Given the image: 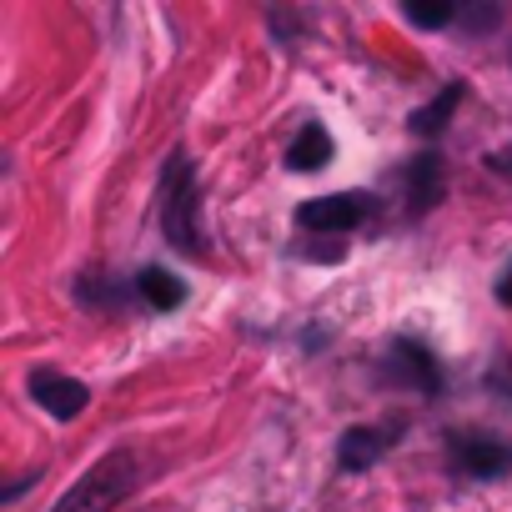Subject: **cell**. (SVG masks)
<instances>
[{
  "mask_svg": "<svg viewBox=\"0 0 512 512\" xmlns=\"http://www.w3.org/2000/svg\"><path fill=\"white\" fill-rule=\"evenodd\" d=\"M332 136L322 131V121H307L297 136H292V146H287V166L292 171H322L327 161H332Z\"/></svg>",
  "mask_w": 512,
  "mask_h": 512,
  "instance_id": "9c48e42d",
  "label": "cell"
},
{
  "mask_svg": "<svg viewBox=\"0 0 512 512\" xmlns=\"http://www.w3.org/2000/svg\"><path fill=\"white\" fill-rule=\"evenodd\" d=\"M447 462L467 482H492V477L512 472V447L487 437V432H452L447 437Z\"/></svg>",
  "mask_w": 512,
  "mask_h": 512,
  "instance_id": "3957f363",
  "label": "cell"
},
{
  "mask_svg": "<svg viewBox=\"0 0 512 512\" xmlns=\"http://www.w3.org/2000/svg\"><path fill=\"white\" fill-rule=\"evenodd\" d=\"M31 397H36L56 422H76V417L91 407V387L76 382V377H61V372H31Z\"/></svg>",
  "mask_w": 512,
  "mask_h": 512,
  "instance_id": "8992f818",
  "label": "cell"
},
{
  "mask_svg": "<svg viewBox=\"0 0 512 512\" xmlns=\"http://www.w3.org/2000/svg\"><path fill=\"white\" fill-rule=\"evenodd\" d=\"M156 216H161V236L181 251V256H201V231H196V166L191 156L176 146L161 166V186H156Z\"/></svg>",
  "mask_w": 512,
  "mask_h": 512,
  "instance_id": "6da1fadb",
  "label": "cell"
},
{
  "mask_svg": "<svg viewBox=\"0 0 512 512\" xmlns=\"http://www.w3.org/2000/svg\"><path fill=\"white\" fill-rule=\"evenodd\" d=\"M497 302H502V307H512V267L497 277Z\"/></svg>",
  "mask_w": 512,
  "mask_h": 512,
  "instance_id": "5bb4252c",
  "label": "cell"
},
{
  "mask_svg": "<svg viewBox=\"0 0 512 512\" xmlns=\"http://www.w3.org/2000/svg\"><path fill=\"white\" fill-rule=\"evenodd\" d=\"M387 377L402 382V387H417L422 397H437V392H442V362H437L432 347L417 342V337H397V342L387 347Z\"/></svg>",
  "mask_w": 512,
  "mask_h": 512,
  "instance_id": "5b68a950",
  "label": "cell"
},
{
  "mask_svg": "<svg viewBox=\"0 0 512 512\" xmlns=\"http://www.w3.org/2000/svg\"><path fill=\"white\" fill-rule=\"evenodd\" d=\"M467 96V86L462 81H452L437 101H427L422 111H412V131L417 136H437V131H447V121H452V111H457V101Z\"/></svg>",
  "mask_w": 512,
  "mask_h": 512,
  "instance_id": "8fae6325",
  "label": "cell"
},
{
  "mask_svg": "<svg viewBox=\"0 0 512 512\" xmlns=\"http://www.w3.org/2000/svg\"><path fill=\"white\" fill-rule=\"evenodd\" d=\"M392 437H397V422H387V427H347L342 442H337V467H342V472H367V467H377V462L387 457Z\"/></svg>",
  "mask_w": 512,
  "mask_h": 512,
  "instance_id": "52a82bcc",
  "label": "cell"
},
{
  "mask_svg": "<svg viewBox=\"0 0 512 512\" xmlns=\"http://www.w3.org/2000/svg\"><path fill=\"white\" fill-rule=\"evenodd\" d=\"M402 186H407V196H412V211H417V216H422V211H432V206L442 201V191H447L442 161H437L432 151H422V156L402 171Z\"/></svg>",
  "mask_w": 512,
  "mask_h": 512,
  "instance_id": "ba28073f",
  "label": "cell"
},
{
  "mask_svg": "<svg viewBox=\"0 0 512 512\" xmlns=\"http://www.w3.org/2000/svg\"><path fill=\"white\" fill-rule=\"evenodd\" d=\"M372 216V196L367 191H337V196H312L297 206V226L307 231H352Z\"/></svg>",
  "mask_w": 512,
  "mask_h": 512,
  "instance_id": "277c9868",
  "label": "cell"
},
{
  "mask_svg": "<svg viewBox=\"0 0 512 512\" xmlns=\"http://www.w3.org/2000/svg\"><path fill=\"white\" fill-rule=\"evenodd\" d=\"M136 292H141V302L156 307V312H176V307L186 302V282L171 277V272H161V267H146V272L136 277Z\"/></svg>",
  "mask_w": 512,
  "mask_h": 512,
  "instance_id": "30bf717a",
  "label": "cell"
},
{
  "mask_svg": "<svg viewBox=\"0 0 512 512\" xmlns=\"http://www.w3.org/2000/svg\"><path fill=\"white\" fill-rule=\"evenodd\" d=\"M402 16H407L412 26H422V31H442V26H452L462 11L452 6V0H407Z\"/></svg>",
  "mask_w": 512,
  "mask_h": 512,
  "instance_id": "7c38bea8",
  "label": "cell"
},
{
  "mask_svg": "<svg viewBox=\"0 0 512 512\" xmlns=\"http://www.w3.org/2000/svg\"><path fill=\"white\" fill-rule=\"evenodd\" d=\"M457 21H462L467 31H492V26L502 21V11H497V6H472V11H462Z\"/></svg>",
  "mask_w": 512,
  "mask_h": 512,
  "instance_id": "4fadbf2b",
  "label": "cell"
},
{
  "mask_svg": "<svg viewBox=\"0 0 512 512\" xmlns=\"http://www.w3.org/2000/svg\"><path fill=\"white\" fill-rule=\"evenodd\" d=\"M136 482H141V457L131 447H116L56 502V512H111L121 497L136 492Z\"/></svg>",
  "mask_w": 512,
  "mask_h": 512,
  "instance_id": "7a4b0ae2",
  "label": "cell"
}]
</instances>
